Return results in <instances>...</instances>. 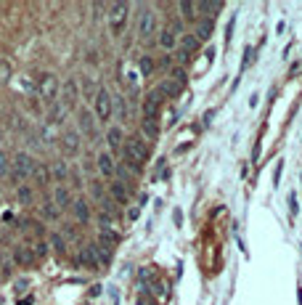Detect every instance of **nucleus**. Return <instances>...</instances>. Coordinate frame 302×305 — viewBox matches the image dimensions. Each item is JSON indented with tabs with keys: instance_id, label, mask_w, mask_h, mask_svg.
<instances>
[{
	"instance_id": "obj_27",
	"label": "nucleus",
	"mask_w": 302,
	"mask_h": 305,
	"mask_svg": "<svg viewBox=\"0 0 302 305\" xmlns=\"http://www.w3.org/2000/svg\"><path fill=\"white\" fill-rule=\"evenodd\" d=\"M32 199H35L32 186H19V202L21 204H32Z\"/></svg>"
},
{
	"instance_id": "obj_28",
	"label": "nucleus",
	"mask_w": 302,
	"mask_h": 305,
	"mask_svg": "<svg viewBox=\"0 0 302 305\" xmlns=\"http://www.w3.org/2000/svg\"><path fill=\"white\" fill-rule=\"evenodd\" d=\"M66 175H69V170H66V165H64V162H56V165L51 167V178H56V181H64Z\"/></svg>"
},
{
	"instance_id": "obj_24",
	"label": "nucleus",
	"mask_w": 302,
	"mask_h": 305,
	"mask_svg": "<svg viewBox=\"0 0 302 305\" xmlns=\"http://www.w3.org/2000/svg\"><path fill=\"white\" fill-rule=\"evenodd\" d=\"M51 249H53V252H59V255H64V252H66V242H64V236L56 234V231L51 234Z\"/></svg>"
},
{
	"instance_id": "obj_30",
	"label": "nucleus",
	"mask_w": 302,
	"mask_h": 305,
	"mask_svg": "<svg viewBox=\"0 0 302 305\" xmlns=\"http://www.w3.org/2000/svg\"><path fill=\"white\" fill-rule=\"evenodd\" d=\"M90 194L96 196L98 202H101V199H106V194H104V186H101L98 181H90Z\"/></svg>"
},
{
	"instance_id": "obj_25",
	"label": "nucleus",
	"mask_w": 302,
	"mask_h": 305,
	"mask_svg": "<svg viewBox=\"0 0 302 305\" xmlns=\"http://www.w3.org/2000/svg\"><path fill=\"white\" fill-rule=\"evenodd\" d=\"M64 104H59V101H53V106H51V122L53 125H61L64 122Z\"/></svg>"
},
{
	"instance_id": "obj_36",
	"label": "nucleus",
	"mask_w": 302,
	"mask_h": 305,
	"mask_svg": "<svg viewBox=\"0 0 302 305\" xmlns=\"http://www.w3.org/2000/svg\"><path fill=\"white\" fill-rule=\"evenodd\" d=\"M35 252L40 255V257H45V255H48V244H45V242H37V244H35Z\"/></svg>"
},
{
	"instance_id": "obj_1",
	"label": "nucleus",
	"mask_w": 302,
	"mask_h": 305,
	"mask_svg": "<svg viewBox=\"0 0 302 305\" xmlns=\"http://www.w3.org/2000/svg\"><path fill=\"white\" fill-rule=\"evenodd\" d=\"M122 159H125V165L130 167L133 173H141V165L146 162V157H149V149H146V143L138 138V135H130V138H125V143H122Z\"/></svg>"
},
{
	"instance_id": "obj_38",
	"label": "nucleus",
	"mask_w": 302,
	"mask_h": 305,
	"mask_svg": "<svg viewBox=\"0 0 302 305\" xmlns=\"http://www.w3.org/2000/svg\"><path fill=\"white\" fill-rule=\"evenodd\" d=\"M82 82H85V93L90 98H96V93H93V80H82Z\"/></svg>"
},
{
	"instance_id": "obj_37",
	"label": "nucleus",
	"mask_w": 302,
	"mask_h": 305,
	"mask_svg": "<svg viewBox=\"0 0 302 305\" xmlns=\"http://www.w3.org/2000/svg\"><path fill=\"white\" fill-rule=\"evenodd\" d=\"M210 32H212V21L207 19V21H204V27H199V37H207Z\"/></svg>"
},
{
	"instance_id": "obj_41",
	"label": "nucleus",
	"mask_w": 302,
	"mask_h": 305,
	"mask_svg": "<svg viewBox=\"0 0 302 305\" xmlns=\"http://www.w3.org/2000/svg\"><path fill=\"white\" fill-rule=\"evenodd\" d=\"M0 265H3V255H0Z\"/></svg>"
},
{
	"instance_id": "obj_3",
	"label": "nucleus",
	"mask_w": 302,
	"mask_h": 305,
	"mask_svg": "<svg viewBox=\"0 0 302 305\" xmlns=\"http://www.w3.org/2000/svg\"><path fill=\"white\" fill-rule=\"evenodd\" d=\"M11 167H13V178H24V175H32L35 173V162H32V157L27 154V151H19L16 157H13V162H11Z\"/></svg>"
},
{
	"instance_id": "obj_31",
	"label": "nucleus",
	"mask_w": 302,
	"mask_h": 305,
	"mask_svg": "<svg viewBox=\"0 0 302 305\" xmlns=\"http://www.w3.org/2000/svg\"><path fill=\"white\" fill-rule=\"evenodd\" d=\"M8 167H11L8 154H3V151H0V178H5V175H8Z\"/></svg>"
},
{
	"instance_id": "obj_2",
	"label": "nucleus",
	"mask_w": 302,
	"mask_h": 305,
	"mask_svg": "<svg viewBox=\"0 0 302 305\" xmlns=\"http://www.w3.org/2000/svg\"><path fill=\"white\" fill-rule=\"evenodd\" d=\"M93 101H96V117H98L101 122H109V117H112V106H114L109 90H106V88H98Z\"/></svg>"
},
{
	"instance_id": "obj_5",
	"label": "nucleus",
	"mask_w": 302,
	"mask_h": 305,
	"mask_svg": "<svg viewBox=\"0 0 302 305\" xmlns=\"http://www.w3.org/2000/svg\"><path fill=\"white\" fill-rule=\"evenodd\" d=\"M40 96H43V101H48V104L56 101V96H59V80L53 77V74H43V80H40Z\"/></svg>"
},
{
	"instance_id": "obj_26",
	"label": "nucleus",
	"mask_w": 302,
	"mask_h": 305,
	"mask_svg": "<svg viewBox=\"0 0 302 305\" xmlns=\"http://www.w3.org/2000/svg\"><path fill=\"white\" fill-rule=\"evenodd\" d=\"M181 11H183V19L185 21H193V19H196V3H191V0H183V3H181Z\"/></svg>"
},
{
	"instance_id": "obj_4",
	"label": "nucleus",
	"mask_w": 302,
	"mask_h": 305,
	"mask_svg": "<svg viewBox=\"0 0 302 305\" xmlns=\"http://www.w3.org/2000/svg\"><path fill=\"white\" fill-rule=\"evenodd\" d=\"M154 32H157V13L151 8H143L141 19H138V35H141L143 40H149Z\"/></svg>"
},
{
	"instance_id": "obj_29",
	"label": "nucleus",
	"mask_w": 302,
	"mask_h": 305,
	"mask_svg": "<svg viewBox=\"0 0 302 305\" xmlns=\"http://www.w3.org/2000/svg\"><path fill=\"white\" fill-rule=\"evenodd\" d=\"M143 130L151 135V138H157L159 135V125H157V120H143Z\"/></svg>"
},
{
	"instance_id": "obj_18",
	"label": "nucleus",
	"mask_w": 302,
	"mask_h": 305,
	"mask_svg": "<svg viewBox=\"0 0 302 305\" xmlns=\"http://www.w3.org/2000/svg\"><path fill=\"white\" fill-rule=\"evenodd\" d=\"M80 125H82V130L88 133V135H96V122H93V114L88 109L80 112Z\"/></svg>"
},
{
	"instance_id": "obj_12",
	"label": "nucleus",
	"mask_w": 302,
	"mask_h": 305,
	"mask_svg": "<svg viewBox=\"0 0 302 305\" xmlns=\"http://www.w3.org/2000/svg\"><path fill=\"white\" fill-rule=\"evenodd\" d=\"M106 141H109V149L112 154H117V151H122V143H125V135H122L120 127H112L109 133H106Z\"/></svg>"
},
{
	"instance_id": "obj_35",
	"label": "nucleus",
	"mask_w": 302,
	"mask_h": 305,
	"mask_svg": "<svg viewBox=\"0 0 302 305\" xmlns=\"http://www.w3.org/2000/svg\"><path fill=\"white\" fill-rule=\"evenodd\" d=\"M114 106H117V112H120V117L125 120V114H127V106H125V98H117L114 101Z\"/></svg>"
},
{
	"instance_id": "obj_19",
	"label": "nucleus",
	"mask_w": 302,
	"mask_h": 305,
	"mask_svg": "<svg viewBox=\"0 0 302 305\" xmlns=\"http://www.w3.org/2000/svg\"><path fill=\"white\" fill-rule=\"evenodd\" d=\"M64 146H66V151L77 154V151H80V135H77L74 130H66L64 133Z\"/></svg>"
},
{
	"instance_id": "obj_6",
	"label": "nucleus",
	"mask_w": 302,
	"mask_h": 305,
	"mask_svg": "<svg viewBox=\"0 0 302 305\" xmlns=\"http://www.w3.org/2000/svg\"><path fill=\"white\" fill-rule=\"evenodd\" d=\"M127 11H130V5H127V3H117V5H112V16H109V19H112V32H114V35H120V32H122Z\"/></svg>"
},
{
	"instance_id": "obj_13",
	"label": "nucleus",
	"mask_w": 302,
	"mask_h": 305,
	"mask_svg": "<svg viewBox=\"0 0 302 305\" xmlns=\"http://www.w3.org/2000/svg\"><path fill=\"white\" fill-rule=\"evenodd\" d=\"M53 199H56V207L59 210H64V207L72 204V194H69L66 186H56V188H53Z\"/></svg>"
},
{
	"instance_id": "obj_32",
	"label": "nucleus",
	"mask_w": 302,
	"mask_h": 305,
	"mask_svg": "<svg viewBox=\"0 0 302 305\" xmlns=\"http://www.w3.org/2000/svg\"><path fill=\"white\" fill-rule=\"evenodd\" d=\"M96 257H98V263H109V260H112V249L96 247Z\"/></svg>"
},
{
	"instance_id": "obj_7",
	"label": "nucleus",
	"mask_w": 302,
	"mask_h": 305,
	"mask_svg": "<svg viewBox=\"0 0 302 305\" xmlns=\"http://www.w3.org/2000/svg\"><path fill=\"white\" fill-rule=\"evenodd\" d=\"M165 98L159 96V90H151L149 96H146V101H143V114H146V120H157V112H159V106Z\"/></svg>"
},
{
	"instance_id": "obj_17",
	"label": "nucleus",
	"mask_w": 302,
	"mask_h": 305,
	"mask_svg": "<svg viewBox=\"0 0 302 305\" xmlns=\"http://www.w3.org/2000/svg\"><path fill=\"white\" fill-rule=\"evenodd\" d=\"M13 260H16L19 265H24V268H29V265H32V249H27V247H19L16 252H13Z\"/></svg>"
},
{
	"instance_id": "obj_40",
	"label": "nucleus",
	"mask_w": 302,
	"mask_h": 305,
	"mask_svg": "<svg viewBox=\"0 0 302 305\" xmlns=\"http://www.w3.org/2000/svg\"><path fill=\"white\" fill-rule=\"evenodd\" d=\"M5 74H8V66H5L3 61H0V80H5Z\"/></svg>"
},
{
	"instance_id": "obj_22",
	"label": "nucleus",
	"mask_w": 302,
	"mask_h": 305,
	"mask_svg": "<svg viewBox=\"0 0 302 305\" xmlns=\"http://www.w3.org/2000/svg\"><path fill=\"white\" fill-rule=\"evenodd\" d=\"M196 8L201 13H220L223 11V3H218V0H201V3H196Z\"/></svg>"
},
{
	"instance_id": "obj_20",
	"label": "nucleus",
	"mask_w": 302,
	"mask_h": 305,
	"mask_svg": "<svg viewBox=\"0 0 302 305\" xmlns=\"http://www.w3.org/2000/svg\"><path fill=\"white\" fill-rule=\"evenodd\" d=\"M159 45H162V48H165V51H170V48H175V29H162V32H159Z\"/></svg>"
},
{
	"instance_id": "obj_39",
	"label": "nucleus",
	"mask_w": 302,
	"mask_h": 305,
	"mask_svg": "<svg viewBox=\"0 0 302 305\" xmlns=\"http://www.w3.org/2000/svg\"><path fill=\"white\" fill-rule=\"evenodd\" d=\"M159 66H162V69H170V66H173V59H170V56L159 59Z\"/></svg>"
},
{
	"instance_id": "obj_10",
	"label": "nucleus",
	"mask_w": 302,
	"mask_h": 305,
	"mask_svg": "<svg viewBox=\"0 0 302 305\" xmlns=\"http://www.w3.org/2000/svg\"><path fill=\"white\" fill-rule=\"evenodd\" d=\"M96 162H98V173L106 175V178H112V175H114V167H117V165H114V159H112V154H106V151H104V154L96 157Z\"/></svg>"
},
{
	"instance_id": "obj_34",
	"label": "nucleus",
	"mask_w": 302,
	"mask_h": 305,
	"mask_svg": "<svg viewBox=\"0 0 302 305\" xmlns=\"http://www.w3.org/2000/svg\"><path fill=\"white\" fill-rule=\"evenodd\" d=\"M53 138H56V135H53L51 125H43V141H45V146H51V143H53Z\"/></svg>"
},
{
	"instance_id": "obj_15",
	"label": "nucleus",
	"mask_w": 302,
	"mask_h": 305,
	"mask_svg": "<svg viewBox=\"0 0 302 305\" xmlns=\"http://www.w3.org/2000/svg\"><path fill=\"white\" fill-rule=\"evenodd\" d=\"M32 175H35V181H37V186H40V188H45L51 183V167L48 165H35Z\"/></svg>"
},
{
	"instance_id": "obj_9",
	"label": "nucleus",
	"mask_w": 302,
	"mask_h": 305,
	"mask_svg": "<svg viewBox=\"0 0 302 305\" xmlns=\"http://www.w3.org/2000/svg\"><path fill=\"white\" fill-rule=\"evenodd\" d=\"M72 212H74V220H77L80 226L90 223V207H88V202H85V199H74Z\"/></svg>"
},
{
	"instance_id": "obj_14",
	"label": "nucleus",
	"mask_w": 302,
	"mask_h": 305,
	"mask_svg": "<svg viewBox=\"0 0 302 305\" xmlns=\"http://www.w3.org/2000/svg\"><path fill=\"white\" fill-rule=\"evenodd\" d=\"M181 82H175V80H167V82H162V85L157 88L159 90V96L162 98H175V96H181Z\"/></svg>"
},
{
	"instance_id": "obj_16",
	"label": "nucleus",
	"mask_w": 302,
	"mask_h": 305,
	"mask_svg": "<svg viewBox=\"0 0 302 305\" xmlns=\"http://www.w3.org/2000/svg\"><path fill=\"white\" fill-rule=\"evenodd\" d=\"M77 96H80V88H77V82H74V77H72V80L64 82V101H66V104H74Z\"/></svg>"
},
{
	"instance_id": "obj_11",
	"label": "nucleus",
	"mask_w": 302,
	"mask_h": 305,
	"mask_svg": "<svg viewBox=\"0 0 302 305\" xmlns=\"http://www.w3.org/2000/svg\"><path fill=\"white\" fill-rule=\"evenodd\" d=\"M117 242H120V236L114 234L112 228H101V234H98V247L112 249V247H117Z\"/></svg>"
},
{
	"instance_id": "obj_8",
	"label": "nucleus",
	"mask_w": 302,
	"mask_h": 305,
	"mask_svg": "<svg viewBox=\"0 0 302 305\" xmlns=\"http://www.w3.org/2000/svg\"><path fill=\"white\" fill-rule=\"evenodd\" d=\"M109 194H112V199L117 202V204H127V199H130V188L122 181H112Z\"/></svg>"
},
{
	"instance_id": "obj_33",
	"label": "nucleus",
	"mask_w": 302,
	"mask_h": 305,
	"mask_svg": "<svg viewBox=\"0 0 302 305\" xmlns=\"http://www.w3.org/2000/svg\"><path fill=\"white\" fill-rule=\"evenodd\" d=\"M141 72H143V74H151V72H154V59H149V56L141 59Z\"/></svg>"
},
{
	"instance_id": "obj_21",
	"label": "nucleus",
	"mask_w": 302,
	"mask_h": 305,
	"mask_svg": "<svg viewBox=\"0 0 302 305\" xmlns=\"http://www.w3.org/2000/svg\"><path fill=\"white\" fill-rule=\"evenodd\" d=\"M196 48H199V37H196V35H185V37H181V51H183V53H188V56H191V53L196 51Z\"/></svg>"
},
{
	"instance_id": "obj_23",
	"label": "nucleus",
	"mask_w": 302,
	"mask_h": 305,
	"mask_svg": "<svg viewBox=\"0 0 302 305\" xmlns=\"http://www.w3.org/2000/svg\"><path fill=\"white\" fill-rule=\"evenodd\" d=\"M40 215H43L45 220H56V218L61 215V210L56 207V202H45L43 210H40Z\"/></svg>"
}]
</instances>
